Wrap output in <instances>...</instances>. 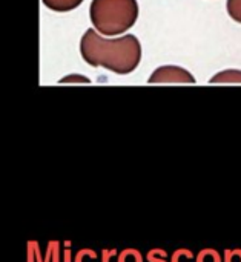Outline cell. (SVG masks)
Segmentation results:
<instances>
[{
    "mask_svg": "<svg viewBox=\"0 0 241 262\" xmlns=\"http://www.w3.org/2000/svg\"><path fill=\"white\" fill-rule=\"evenodd\" d=\"M26 262H37V256H35V250L31 241H28L26 244Z\"/></svg>",
    "mask_w": 241,
    "mask_h": 262,
    "instance_id": "obj_15",
    "label": "cell"
},
{
    "mask_svg": "<svg viewBox=\"0 0 241 262\" xmlns=\"http://www.w3.org/2000/svg\"><path fill=\"white\" fill-rule=\"evenodd\" d=\"M149 83H195L194 75L180 66H162L149 77Z\"/></svg>",
    "mask_w": 241,
    "mask_h": 262,
    "instance_id": "obj_3",
    "label": "cell"
},
{
    "mask_svg": "<svg viewBox=\"0 0 241 262\" xmlns=\"http://www.w3.org/2000/svg\"><path fill=\"white\" fill-rule=\"evenodd\" d=\"M52 250H54V241H48V244H46V255L43 256V262H51V259H52Z\"/></svg>",
    "mask_w": 241,
    "mask_h": 262,
    "instance_id": "obj_17",
    "label": "cell"
},
{
    "mask_svg": "<svg viewBox=\"0 0 241 262\" xmlns=\"http://www.w3.org/2000/svg\"><path fill=\"white\" fill-rule=\"evenodd\" d=\"M225 262H241V249L237 250H226Z\"/></svg>",
    "mask_w": 241,
    "mask_h": 262,
    "instance_id": "obj_12",
    "label": "cell"
},
{
    "mask_svg": "<svg viewBox=\"0 0 241 262\" xmlns=\"http://www.w3.org/2000/svg\"><path fill=\"white\" fill-rule=\"evenodd\" d=\"M63 249H65V250H63L62 262H74V256H75V255H72L71 247H63Z\"/></svg>",
    "mask_w": 241,
    "mask_h": 262,
    "instance_id": "obj_18",
    "label": "cell"
},
{
    "mask_svg": "<svg viewBox=\"0 0 241 262\" xmlns=\"http://www.w3.org/2000/svg\"><path fill=\"white\" fill-rule=\"evenodd\" d=\"M145 262H169L168 261V252L160 247L151 249L145 255Z\"/></svg>",
    "mask_w": 241,
    "mask_h": 262,
    "instance_id": "obj_9",
    "label": "cell"
},
{
    "mask_svg": "<svg viewBox=\"0 0 241 262\" xmlns=\"http://www.w3.org/2000/svg\"><path fill=\"white\" fill-rule=\"evenodd\" d=\"M83 0H43V5L55 12H68L82 5Z\"/></svg>",
    "mask_w": 241,
    "mask_h": 262,
    "instance_id": "obj_4",
    "label": "cell"
},
{
    "mask_svg": "<svg viewBox=\"0 0 241 262\" xmlns=\"http://www.w3.org/2000/svg\"><path fill=\"white\" fill-rule=\"evenodd\" d=\"M195 256L192 250L189 249H177L171 258H169V262H195Z\"/></svg>",
    "mask_w": 241,
    "mask_h": 262,
    "instance_id": "obj_7",
    "label": "cell"
},
{
    "mask_svg": "<svg viewBox=\"0 0 241 262\" xmlns=\"http://www.w3.org/2000/svg\"><path fill=\"white\" fill-rule=\"evenodd\" d=\"M115 256H118L117 249H103L102 250V262H111V259Z\"/></svg>",
    "mask_w": 241,
    "mask_h": 262,
    "instance_id": "obj_13",
    "label": "cell"
},
{
    "mask_svg": "<svg viewBox=\"0 0 241 262\" xmlns=\"http://www.w3.org/2000/svg\"><path fill=\"white\" fill-rule=\"evenodd\" d=\"M97 252L92 249H80L75 256H74V262H97Z\"/></svg>",
    "mask_w": 241,
    "mask_h": 262,
    "instance_id": "obj_10",
    "label": "cell"
},
{
    "mask_svg": "<svg viewBox=\"0 0 241 262\" xmlns=\"http://www.w3.org/2000/svg\"><path fill=\"white\" fill-rule=\"evenodd\" d=\"M80 54L89 66H102L114 74L126 75L140 64L142 45L132 34L105 38L95 29H88L80 41Z\"/></svg>",
    "mask_w": 241,
    "mask_h": 262,
    "instance_id": "obj_1",
    "label": "cell"
},
{
    "mask_svg": "<svg viewBox=\"0 0 241 262\" xmlns=\"http://www.w3.org/2000/svg\"><path fill=\"white\" fill-rule=\"evenodd\" d=\"M60 247H62V243L60 241H54V250H52V259H51V262H62L63 253H62Z\"/></svg>",
    "mask_w": 241,
    "mask_h": 262,
    "instance_id": "obj_14",
    "label": "cell"
},
{
    "mask_svg": "<svg viewBox=\"0 0 241 262\" xmlns=\"http://www.w3.org/2000/svg\"><path fill=\"white\" fill-rule=\"evenodd\" d=\"M211 83H241V71H223L217 74L214 78H211Z\"/></svg>",
    "mask_w": 241,
    "mask_h": 262,
    "instance_id": "obj_5",
    "label": "cell"
},
{
    "mask_svg": "<svg viewBox=\"0 0 241 262\" xmlns=\"http://www.w3.org/2000/svg\"><path fill=\"white\" fill-rule=\"evenodd\" d=\"M117 262H145V256L142 255L140 250L137 249H123L122 252H118Z\"/></svg>",
    "mask_w": 241,
    "mask_h": 262,
    "instance_id": "obj_6",
    "label": "cell"
},
{
    "mask_svg": "<svg viewBox=\"0 0 241 262\" xmlns=\"http://www.w3.org/2000/svg\"><path fill=\"white\" fill-rule=\"evenodd\" d=\"M137 0H92L89 15L94 28L108 37L125 34L138 18Z\"/></svg>",
    "mask_w": 241,
    "mask_h": 262,
    "instance_id": "obj_2",
    "label": "cell"
},
{
    "mask_svg": "<svg viewBox=\"0 0 241 262\" xmlns=\"http://www.w3.org/2000/svg\"><path fill=\"white\" fill-rule=\"evenodd\" d=\"M226 8L231 18L235 20L237 23H241V0H228Z\"/></svg>",
    "mask_w": 241,
    "mask_h": 262,
    "instance_id": "obj_11",
    "label": "cell"
},
{
    "mask_svg": "<svg viewBox=\"0 0 241 262\" xmlns=\"http://www.w3.org/2000/svg\"><path fill=\"white\" fill-rule=\"evenodd\" d=\"M71 81H80V83H89V78L82 77V75H69L60 80V83H71Z\"/></svg>",
    "mask_w": 241,
    "mask_h": 262,
    "instance_id": "obj_16",
    "label": "cell"
},
{
    "mask_svg": "<svg viewBox=\"0 0 241 262\" xmlns=\"http://www.w3.org/2000/svg\"><path fill=\"white\" fill-rule=\"evenodd\" d=\"M195 262H222V256L215 249H203L195 256Z\"/></svg>",
    "mask_w": 241,
    "mask_h": 262,
    "instance_id": "obj_8",
    "label": "cell"
}]
</instances>
